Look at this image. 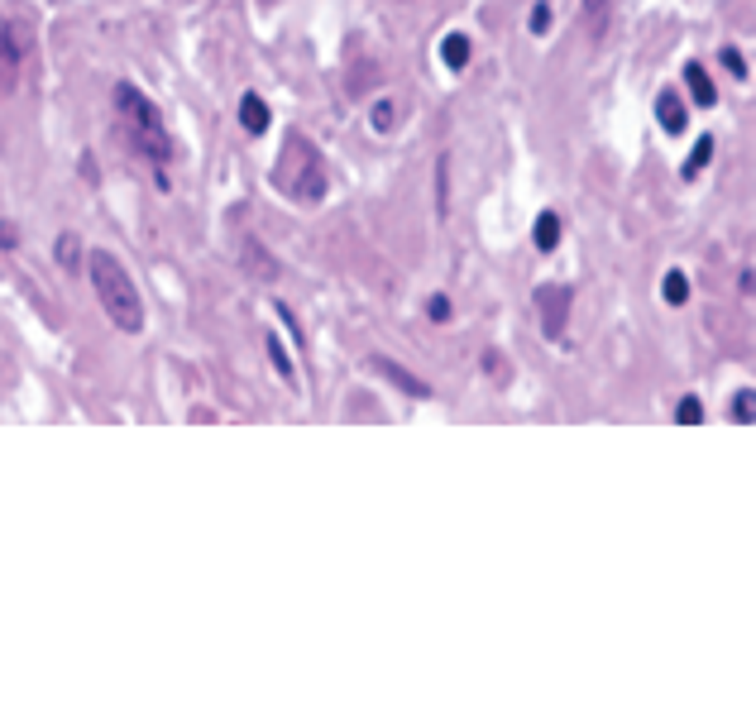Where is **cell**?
<instances>
[{"mask_svg": "<svg viewBox=\"0 0 756 727\" xmlns=\"http://www.w3.org/2000/svg\"><path fill=\"white\" fill-rule=\"evenodd\" d=\"M87 273H91V287H96V297H101V312L110 316V326L125 330V335L144 330V302H139V287H134V278L125 273V263L110 254V249H91Z\"/></svg>", "mask_w": 756, "mask_h": 727, "instance_id": "1", "label": "cell"}, {"mask_svg": "<svg viewBox=\"0 0 756 727\" xmlns=\"http://www.w3.org/2000/svg\"><path fill=\"white\" fill-rule=\"evenodd\" d=\"M116 115H120L125 139H130V149L139 153V158H149L153 167L173 163V134H168V124H163V110L153 106L139 87H130V81L116 87Z\"/></svg>", "mask_w": 756, "mask_h": 727, "instance_id": "2", "label": "cell"}, {"mask_svg": "<svg viewBox=\"0 0 756 727\" xmlns=\"http://www.w3.org/2000/svg\"><path fill=\"white\" fill-rule=\"evenodd\" d=\"M269 182H273V192H283V197L302 201V206H316L321 197H326V158L316 153V144L306 134H288Z\"/></svg>", "mask_w": 756, "mask_h": 727, "instance_id": "3", "label": "cell"}, {"mask_svg": "<svg viewBox=\"0 0 756 727\" xmlns=\"http://www.w3.org/2000/svg\"><path fill=\"white\" fill-rule=\"evenodd\" d=\"M570 306H575V287H565V283H546V287H537V312H541L546 340H560V335H565V326H570Z\"/></svg>", "mask_w": 756, "mask_h": 727, "instance_id": "4", "label": "cell"}, {"mask_svg": "<svg viewBox=\"0 0 756 727\" xmlns=\"http://www.w3.org/2000/svg\"><path fill=\"white\" fill-rule=\"evenodd\" d=\"M369 364H374V369L383 373V379L393 383V388H402L408 398H431V383H426V379H417V373H408L398 359H383V355H378V359H369Z\"/></svg>", "mask_w": 756, "mask_h": 727, "instance_id": "5", "label": "cell"}, {"mask_svg": "<svg viewBox=\"0 0 756 727\" xmlns=\"http://www.w3.org/2000/svg\"><path fill=\"white\" fill-rule=\"evenodd\" d=\"M240 124H245V134H269L273 115H269V106H263V96H254V91L240 96Z\"/></svg>", "mask_w": 756, "mask_h": 727, "instance_id": "6", "label": "cell"}, {"mask_svg": "<svg viewBox=\"0 0 756 727\" xmlns=\"http://www.w3.org/2000/svg\"><path fill=\"white\" fill-rule=\"evenodd\" d=\"M656 115H661L666 134H684V124H690V115H684V101L675 91H661L656 96Z\"/></svg>", "mask_w": 756, "mask_h": 727, "instance_id": "7", "label": "cell"}, {"mask_svg": "<svg viewBox=\"0 0 756 727\" xmlns=\"http://www.w3.org/2000/svg\"><path fill=\"white\" fill-rule=\"evenodd\" d=\"M531 244H537L541 254L560 249V216H555V211H541V216H537V226H531Z\"/></svg>", "mask_w": 756, "mask_h": 727, "instance_id": "8", "label": "cell"}, {"mask_svg": "<svg viewBox=\"0 0 756 727\" xmlns=\"http://www.w3.org/2000/svg\"><path fill=\"white\" fill-rule=\"evenodd\" d=\"M684 87L694 91L699 106H713V101H718V91H713V77H709L699 63H684Z\"/></svg>", "mask_w": 756, "mask_h": 727, "instance_id": "9", "label": "cell"}, {"mask_svg": "<svg viewBox=\"0 0 756 727\" xmlns=\"http://www.w3.org/2000/svg\"><path fill=\"white\" fill-rule=\"evenodd\" d=\"M441 58H445V67H451V73H460V67H469V34H445V44H441Z\"/></svg>", "mask_w": 756, "mask_h": 727, "instance_id": "10", "label": "cell"}, {"mask_svg": "<svg viewBox=\"0 0 756 727\" xmlns=\"http://www.w3.org/2000/svg\"><path fill=\"white\" fill-rule=\"evenodd\" d=\"M15 67H20V48H15V38H10V30L0 24V87L15 81Z\"/></svg>", "mask_w": 756, "mask_h": 727, "instance_id": "11", "label": "cell"}, {"mask_svg": "<svg viewBox=\"0 0 756 727\" xmlns=\"http://www.w3.org/2000/svg\"><path fill=\"white\" fill-rule=\"evenodd\" d=\"M53 254H58V263H63L67 273H77V269H82V240H77L73 230L58 235V249H53Z\"/></svg>", "mask_w": 756, "mask_h": 727, "instance_id": "12", "label": "cell"}, {"mask_svg": "<svg viewBox=\"0 0 756 727\" xmlns=\"http://www.w3.org/2000/svg\"><path fill=\"white\" fill-rule=\"evenodd\" d=\"M661 297H666L670 306H684V302H690V278H684L680 269H670L666 283H661Z\"/></svg>", "mask_w": 756, "mask_h": 727, "instance_id": "13", "label": "cell"}, {"mask_svg": "<svg viewBox=\"0 0 756 727\" xmlns=\"http://www.w3.org/2000/svg\"><path fill=\"white\" fill-rule=\"evenodd\" d=\"M240 254L249 259V269H254L259 278H278V263H273L269 254H263V244H259V240H245V249H240Z\"/></svg>", "mask_w": 756, "mask_h": 727, "instance_id": "14", "label": "cell"}, {"mask_svg": "<svg viewBox=\"0 0 756 727\" xmlns=\"http://www.w3.org/2000/svg\"><path fill=\"white\" fill-rule=\"evenodd\" d=\"M709 158H713V134H699V144H694V153L684 158V177H699L709 167Z\"/></svg>", "mask_w": 756, "mask_h": 727, "instance_id": "15", "label": "cell"}, {"mask_svg": "<svg viewBox=\"0 0 756 727\" xmlns=\"http://www.w3.org/2000/svg\"><path fill=\"white\" fill-rule=\"evenodd\" d=\"M369 120H374V130L378 134H388L398 124V106H393V96H378L374 101V110H369Z\"/></svg>", "mask_w": 756, "mask_h": 727, "instance_id": "16", "label": "cell"}, {"mask_svg": "<svg viewBox=\"0 0 756 727\" xmlns=\"http://www.w3.org/2000/svg\"><path fill=\"white\" fill-rule=\"evenodd\" d=\"M269 359H273V369H278V379L283 383H297V369H292V359H288V349L278 345V335H269Z\"/></svg>", "mask_w": 756, "mask_h": 727, "instance_id": "17", "label": "cell"}, {"mask_svg": "<svg viewBox=\"0 0 756 727\" xmlns=\"http://www.w3.org/2000/svg\"><path fill=\"white\" fill-rule=\"evenodd\" d=\"M752 402H756V393H752V388H742V393L733 398V407H727V416H733V422H742V426H752V422H756V407H752Z\"/></svg>", "mask_w": 756, "mask_h": 727, "instance_id": "18", "label": "cell"}, {"mask_svg": "<svg viewBox=\"0 0 756 727\" xmlns=\"http://www.w3.org/2000/svg\"><path fill=\"white\" fill-rule=\"evenodd\" d=\"M675 422H680V426H699V422H704V402H699V398H680Z\"/></svg>", "mask_w": 756, "mask_h": 727, "instance_id": "19", "label": "cell"}, {"mask_svg": "<svg viewBox=\"0 0 756 727\" xmlns=\"http://www.w3.org/2000/svg\"><path fill=\"white\" fill-rule=\"evenodd\" d=\"M718 58H723V67H727V73H733L737 81H747V73H752V67H747V53H742V48H723Z\"/></svg>", "mask_w": 756, "mask_h": 727, "instance_id": "20", "label": "cell"}, {"mask_svg": "<svg viewBox=\"0 0 756 727\" xmlns=\"http://www.w3.org/2000/svg\"><path fill=\"white\" fill-rule=\"evenodd\" d=\"M551 5H546V0H537V5H531V15H527V30L531 34H546V30H551Z\"/></svg>", "mask_w": 756, "mask_h": 727, "instance_id": "21", "label": "cell"}, {"mask_svg": "<svg viewBox=\"0 0 756 727\" xmlns=\"http://www.w3.org/2000/svg\"><path fill=\"white\" fill-rule=\"evenodd\" d=\"M278 321H283V326H288V335H292V340H297V345L306 349V330L297 326V316H292V306H288V302H278Z\"/></svg>", "mask_w": 756, "mask_h": 727, "instance_id": "22", "label": "cell"}, {"mask_svg": "<svg viewBox=\"0 0 756 727\" xmlns=\"http://www.w3.org/2000/svg\"><path fill=\"white\" fill-rule=\"evenodd\" d=\"M426 316L436 321V326H445V321H451V297H441V292H436V297L426 302Z\"/></svg>", "mask_w": 756, "mask_h": 727, "instance_id": "23", "label": "cell"}, {"mask_svg": "<svg viewBox=\"0 0 756 727\" xmlns=\"http://www.w3.org/2000/svg\"><path fill=\"white\" fill-rule=\"evenodd\" d=\"M0 249H5V254H15V249H20V230L10 226V220H0Z\"/></svg>", "mask_w": 756, "mask_h": 727, "instance_id": "24", "label": "cell"}, {"mask_svg": "<svg viewBox=\"0 0 756 727\" xmlns=\"http://www.w3.org/2000/svg\"><path fill=\"white\" fill-rule=\"evenodd\" d=\"M484 373L488 379H503V355L498 349H484Z\"/></svg>", "mask_w": 756, "mask_h": 727, "instance_id": "25", "label": "cell"}, {"mask_svg": "<svg viewBox=\"0 0 756 727\" xmlns=\"http://www.w3.org/2000/svg\"><path fill=\"white\" fill-rule=\"evenodd\" d=\"M604 10H608V0H584V15L589 20H604Z\"/></svg>", "mask_w": 756, "mask_h": 727, "instance_id": "26", "label": "cell"}, {"mask_svg": "<svg viewBox=\"0 0 756 727\" xmlns=\"http://www.w3.org/2000/svg\"><path fill=\"white\" fill-rule=\"evenodd\" d=\"M82 177L96 182V158H91V153H82Z\"/></svg>", "mask_w": 756, "mask_h": 727, "instance_id": "27", "label": "cell"}]
</instances>
